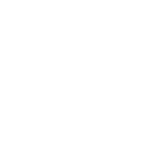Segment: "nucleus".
I'll return each mask as SVG.
<instances>
[]
</instances>
